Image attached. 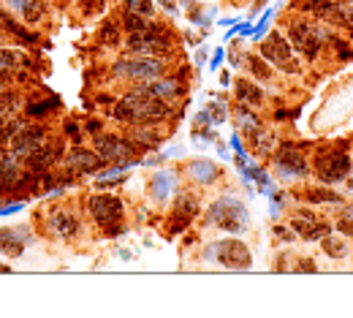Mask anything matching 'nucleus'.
Wrapping results in <instances>:
<instances>
[{
  "label": "nucleus",
  "mask_w": 353,
  "mask_h": 318,
  "mask_svg": "<svg viewBox=\"0 0 353 318\" xmlns=\"http://www.w3.org/2000/svg\"><path fill=\"white\" fill-rule=\"evenodd\" d=\"M19 180V160L14 153H0V188H8Z\"/></svg>",
  "instance_id": "6ab92c4d"
},
{
  "label": "nucleus",
  "mask_w": 353,
  "mask_h": 318,
  "mask_svg": "<svg viewBox=\"0 0 353 318\" xmlns=\"http://www.w3.org/2000/svg\"><path fill=\"white\" fill-rule=\"evenodd\" d=\"M291 229H293V234H299L302 239H321L326 237L329 232H332V223L329 221H318L310 210H302V212H296L293 215V221H291Z\"/></svg>",
  "instance_id": "9b49d317"
},
{
  "label": "nucleus",
  "mask_w": 353,
  "mask_h": 318,
  "mask_svg": "<svg viewBox=\"0 0 353 318\" xmlns=\"http://www.w3.org/2000/svg\"><path fill=\"white\" fill-rule=\"evenodd\" d=\"M307 201H329V204H340L343 196L334 193V191H326V188H310V191H307Z\"/></svg>",
  "instance_id": "b1692460"
},
{
  "label": "nucleus",
  "mask_w": 353,
  "mask_h": 318,
  "mask_svg": "<svg viewBox=\"0 0 353 318\" xmlns=\"http://www.w3.org/2000/svg\"><path fill=\"white\" fill-rule=\"evenodd\" d=\"M8 3H14V5H19V8H25L30 0H8Z\"/></svg>",
  "instance_id": "e433bc0d"
},
{
  "label": "nucleus",
  "mask_w": 353,
  "mask_h": 318,
  "mask_svg": "<svg viewBox=\"0 0 353 318\" xmlns=\"http://www.w3.org/2000/svg\"><path fill=\"white\" fill-rule=\"evenodd\" d=\"M0 272H8V269H5V267H0Z\"/></svg>",
  "instance_id": "4c0bfd02"
},
{
  "label": "nucleus",
  "mask_w": 353,
  "mask_h": 318,
  "mask_svg": "<svg viewBox=\"0 0 353 318\" xmlns=\"http://www.w3.org/2000/svg\"><path fill=\"white\" fill-rule=\"evenodd\" d=\"M55 226H58L60 234H73L76 232V221L71 215H66V212H58L55 215Z\"/></svg>",
  "instance_id": "c85d7f7f"
},
{
  "label": "nucleus",
  "mask_w": 353,
  "mask_h": 318,
  "mask_svg": "<svg viewBox=\"0 0 353 318\" xmlns=\"http://www.w3.org/2000/svg\"><path fill=\"white\" fill-rule=\"evenodd\" d=\"M141 90H147L149 95H158V98H180L185 93V84L177 80H152V82H144L139 84Z\"/></svg>",
  "instance_id": "2eb2a0df"
},
{
  "label": "nucleus",
  "mask_w": 353,
  "mask_h": 318,
  "mask_svg": "<svg viewBox=\"0 0 353 318\" xmlns=\"http://www.w3.org/2000/svg\"><path fill=\"white\" fill-rule=\"evenodd\" d=\"M160 3H163V5H166V8H169V11H171V14H174V11H177V5H174V3H171V0H160Z\"/></svg>",
  "instance_id": "c9c22d12"
},
{
  "label": "nucleus",
  "mask_w": 353,
  "mask_h": 318,
  "mask_svg": "<svg viewBox=\"0 0 353 318\" xmlns=\"http://www.w3.org/2000/svg\"><path fill=\"white\" fill-rule=\"evenodd\" d=\"M114 114L123 123H155V120H163L169 114V106H166L163 98L149 95L147 90L136 87L131 95H125L117 103V112Z\"/></svg>",
  "instance_id": "f257e3e1"
},
{
  "label": "nucleus",
  "mask_w": 353,
  "mask_h": 318,
  "mask_svg": "<svg viewBox=\"0 0 353 318\" xmlns=\"http://www.w3.org/2000/svg\"><path fill=\"white\" fill-rule=\"evenodd\" d=\"M22 245H25V239L19 237L16 229H3V232H0V250H3V253L16 256V253L22 250Z\"/></svg>",
  "instance_id": "4be33fe9"
},
{
  "label": "nucleus",
  "mask_w": 353,
  "mask_h": 318,
  "mask_svg": "<svg viewBox=\"0 0 353 318\" xmlns=\"http://www.w3.org/2000/svg\"><path fill=\"white\" fill-rule=\"evenodd\" d=\"M204 112L210 114L212 125H220V123L226 120V101H212V103H207Z\"/></svg>",
  "instance_id": "bb28decb"
},
{
  "label": "nucleus",
  "mask_w": 353,
  "mask_h": 318,
  "mask_svg": "<svg viewBox=\"0 0 353 318\" xmlns=\"http://www.w3.org/2000/svg\"><path fill=\"white\" fill-rule=\"evenodd\" d=\"M41 142H44V128H27V125H22V128H16L14 136H11V145H14V156H16V158H19V156L27 158L33 150L41 147Z\"/></svg>",
  "instance_id": "f8f14e48"
},
{
  "label": "nucleus",
  "mask_w": 353,
  "mask_h": 318,
  "mask_svg": "<svg viewBox=\"0 0 353 318\" xmlns=\"http://www.w3.org/2000/svg\"><path fill=\"white\" fill-rule=\"evenodd\" d=\"M275 166L282 180H293V177H307L310 174V163L304 158V153L293 145H282L275 156Z\"/></svg>",
  "instance_id": "1a4fd4ad"
},
{
  "label": "nucleus",
  "mask_w": 353,
  "mask_h": 318,
  "mask_svg": "<svg viewBox=\"0 0 353 318\" xmlns=\"http://www.w3.org/2000/svg\"><path fill=\"white\" fill-rule=\"evenodd\" d=\"M188 174L196 180V182H202V185H210L215 182L217 177H220V169H217V163L210 158H196L191 166H188Z\"/></svg>",
  "instance_id": "dca6fc26"
},
{
  "label": "nucleus",
  "mask_w": 353,
  "mask_h": 318,
  "mask_svg": "<svg viewBox=\"0 0 353 318\" xmlns=\"http://www.w3.org/2000/svg\"><path fill=\"white\" fill-rule=\"evenodd\" d=\"M340 234H348V237H353V215H343L340 221H337V226H334Z\"/></svg>",
  "instance_id": "2f4dec72"
},
{
  "label": "nucleus",
  "mask_w": 353,
  "mask_h": 318,
  "mask_svg": "<svg viewBox=\"0 0 353 318\" xmlns=\"http://www.w3.org/2000/svg\"><path fill=\"white\" fill-rule=\"evenodd\" d=\"M236 125H239L245 134H258L261 120H258L247 106H239V109H236Z\"/></svg>",
  "instance_id": "5701e85b"
},
{
  "label": "nucleus",
  "mask_w": 353,
  "mask_h": 318,
  "mask_svg": "<svg viewBox=\"0 0 353 318\" xmlns=\"http://www.w3.org/2000/svg\"><path fill=\"white\" fill-rule=\"evenodd\" d=\"M104 36H106L104 41H109V44H114V41H117V38H114V27H112V25H109V27H104Z\"/></svg>",
  "instance_id": "473e14b6"
},
{
  "label": "nucleus",
  "mask_w": 353,
  "mask_h": 318,
  "mask_svg": "<svg viewBox=\"0 0 353 318\" xmlns=\"http://www.w3.org/2000/svg\"><path fill=\"white\" fill-rule=\"evenodd\" d=\"M278 237H280V239H293V232H291V229H285V226H278Z\"/></svg>",
  "instance_id": "f704fd0d"
},
{
  "label": "nucleus",
  "mask_w": 353,
  "mask_h": 318,
  "mask_svg": "<svg viewBox=\"0 0 353 318\" xmlns=\"http://www.w3.org/2000/svg\"><path fill=\"white\" fill-rule=\"evenodd\" d=\"M69 169L76 174H95L98 169H104V158L98 153H90L87 147H76L69 156Z\"/></svg>",
  "instance_id": "ddd939ff"
},
{
  "label": "nucleus",
  "mask_w": 353,
  "mask_h": 318,
  "mask_svg": "<svg viewBox=\"0 0 353 318\" xmlns=\"http://www.w3.org/2000/svg\"><path fill=\"white\" fill-rule=\"evenodd\" d=\"M174 185H177V177L171 174V171H166V169H160V171H155L152 174V182H149V193L158 199V201H163L171 191H174Z\"/></svg>",
  "instance_id": "f3484780"
},
{
  "label": "nucleus",
  "mask_w": 353,
  "mask_h": 318,
  "mask_svg": "<svg viewBox=\"0 0 353 318\" xmlns=\"http://www.w3.org/2000/svg\"><path fill=\"white\" fill-rule=\"evenodd\" d=\"M125 3V11L128 14H136V16H144V19H149L152 16V0H123Z\"/></svg>",
  "instance_id": "393cba45"
},
{
  "label": "nucleus",
  "mask_w": 353,
  "mask_h": 318,
  "mask_svg": "<svg viewBox=\"0 0 353 318\" xmlns=\"http://www.w3.org/2000/svg\"><path fill=\"white\" fill-rule=\"evenodd\" d=\"M261 58L272 66H278L280 71H288V74H296L302 66L293 55V47L288 44V38H282L280 33H269L264 41H261Z\"/></svg>",
  "instance_id": "423d86ee"
},
{
  "label": "nucleus",
  "mask_w": 353,
  "mask_h": 318,
  "mask_svg": "<svg viewBox=\"0 0 353 318\" xmlns=\"http://www.w3.org/2000/svg\"><path fill=\"white\" fill-rule=\"evenodd\" d=\"M196 210H199V199L196 196H191V193H182V196H177V201H174V229L171 232H180V229H185L188 223H191V218L196 215Z\"/></svg>",
  "instance_id": "4468645a"
},
{
  "label": "nucleus",
  "mask_w": 353,
  "mask_h": 318,
  "mask_svg": "<svg viewBox=\"0 0 353 318\" xmlns=\"http://www.w3.org/2000/svg\"><path fill=\"white\" fill-rule=\"evenodd\" d=\"M236 98H239V103H247V106H253V103H261V87L258 84H253V82L247 80H239L236 82Z\"/></svg>",
  "instance_id": "412c9836"
},
{
  "label": "nucleus",
  "mask_w": 353,
  "mask_h": 318,
  "mask_svg": "<svg viewBox=\"0 0 353 318\" xmlns=\"http://www.w3.org/2000/svg\"><path fill=\"white\" fill-rule=\"evenodd\" d=\"M87 210L93 215V221H98L104 229H112L114 223L123 221V201L112 193H98L87 201Z\"/></svg>",
  "instance_id": "0eeeda50"
},
{
  "label": "nucleus",
  "mask_w": 353,
  "mask_h": 318,
  "mask_svg": "<svg viewBox=\"0 0 353 318\" xmlns=\"http://www.w3.org/2000/svg\"><path fill=\"white\" fill-rule=\"evenodd\" d=\"M16 128H19V125H11V123H5V120L0 117V145H5V142L14 136Z\"/></svg>",
  "instance_id": "7c9ffc66"
},
{
  "label": "nucleus",
  "mask_w": 353,
  "mask_h": 318,
  "mask_svg": "<svg viewBox=\"0 0 353 318\" xmlns=\"http://www.w3.org/2000/svg\"><path fill=\"white\" fill-rule=\"evenodd\" d=\"M223 63V49H215V55H212V69H217Z\"/></svg>",
  "instance_id": "72a5a7b5"
},
{
  "label": "nucleus",
  "mask_w": 353,
  "mask_h": 318,
  "mask_svg": "<svg viewBox=\"0 0 353 318\" xmlns=\"http://www.w3.org/2000/svg\"><path fill=\"white\" fill-rule=\"evenodd\" d=\"M55 158H58V147H38L27 156V166H30V171H44L55 163Z\"/></svg>",
  "instance_id": "aec40b11"
},
{
  "label": "nucleus",
  "mask_w": 353,
  "mask_h": 318,
  "mask_svg": "<svg viewBox=\"0 0 353 318\" xmlns=\"http://www.w3.org/2000/svg\"><path fill=\"white\" fill-rule=\"evenodd\" d=\"M247 63H250V71L256 74V80L269 82V77H272V71H269V66H267V60H261L258 55H253V58H247Z\"/></svg>",
  "instance_id": "a878e982"
},
{
  "label": "nucleus",
  "mask_w": 353,
  "mask_h": 318,
  "mask_svg": "<svg viewBox=\"0 0 353 318\" xmlns=\"http://www.w3.org/2000/svg\"><path fill=\"white\" fill-rule=\"evenodd\" d=\"M321 247H324V253L329 258H348V253H351L348 239L343 237V234H332V232L326 237H321Z\"/></svg>",
  "instance_id": "a211bd4d"
},
{
  "label": "nucleus",
  "mask_w": 353,
  "mask_h": 318,
  "mask_svg": "<svg viewBox=\"0 0 353 318\" xmlns=\"http://www.w3.org/2000/svg\"><path fill=\"white\" fill-rule=\"evenodd\" d=\"M207 258L223 264L226 269H250L253 264V256H250V247L242 242V239H217L207 247Z\"/></svg>",
  "instance_id": "7ed1b4c3"
},
{
  "label": "nucleus",
  "mask_w": 353,
  "mask_h": 318,
  "mask_svg": "<svg viewBox=\"0 0 353 318\" xmlns=\"http://www.w3.org/2000/svg\"><path fill=\"white\" fill-rule=\"evenodd\" d=\"M351 156L345 153V147H334V150H321L315 158V174L321 182H343L351 177Z\"/></svg>",
  "instance_id": "20e7f679"
},
{
  "label": "nucleus",
  "mask_w": 353,
  "mask_h": 318,
  "mask_svg": "<svg viewBox=\"0 0 353 318\" xmlns=\"http://www.w3.org/2000/svg\"><path fill=\"white\" fill-rule=\"evenodd\" d=\"M288 44L293 47V49H299L307 60H313L318 52H321V47H324V41H326V33L321 30V27H315L313 22H307V19H299V22H293L291 25V30H288Z\"/></svg>",
  "instance_id": "39448f33"
},
{
  "label": "nucleus",
  "mask_w": 353,
  "mask_h": 318,
  "mask_svg": "<svg viewBox=\"0 0 353 318\" xmlns=\"http://www.w3.org/2000/svg\"><path fill=\"white\" fill-rule=\"evenodd\" d=\"M207 223L217 226L220 232H228V234H239L247 229L250 223V212L242 201L236 199H217L207 212Z\"/></svg>",
  "instance_id": "f03ea898"
},
{
  "label": "nucleus",
  "mask_w": 353,
  "mask_h": 318,
  "mask_svg": "<svg viewBox=\"0 0 353 318\" xmlns=\"http://www.w3.org/2000/svg\"><path fill=\"white\" fill-rule=\"evenodd\" d=\"M0 90H3V77H0Z\"/></svg>",
  "instance_id": "58836bf2"
},
{
  "label": "nucleus",
  "mask_w": 353,
  "mask_h": 318,
  "mask_svg": "<svg viewBox=\"0 0 353 318\" xmlns=\"http://www.w3.org/2000/svg\"><path fill=\"white\" fill-rule=\"evenodd\" d=\"M348 3H353V0H348Z\"/></svg>",
  "instance_id": "ea45409f"
},
{
  "label": "nucleus",
  "mask_w": 353,
  "mask_h": 318,
  "mask_svg": "<svg viewBox=\"0 0 353 318\" xmlns=\"http://www.w3.org/2000/svg\"><path fill=\"white\" fill-rule=\"evenodd\" d=\"M95 147H98V156L109 160V163H117V166H131L134 163L136 147L131 142L120 139V136H98Z\"/></svg>",
  "instance_id": "9d476101"
},
{
  "label": "nucleus",
  "mask_w": 353,
  "mask_h": 318,
  "mask_svg": "<svg viewBox=\"0 0 353 318\" xmlns=\"http://www.w3.org/2000/svg\"><path fill=\"white\" fill-rule=\"evenodd\" d=\"M19 60H16V55L14 52H5V49H0V71H8V69H14Z\"/></svg>",
  "instance_id": "c756f323"
},
{
  "label": "nucleus",
  "mask_w": 353,
  "mask_h": 318,
  "mask_svg": "<svg viewBox=\"0 0 353 318\" xmlns=\"http://www.w3.org/2000/svg\"><path fill=\"white\" fill-rule=\"evenodd\" d=\"M125 27H128L131 33H144V30H149V22H147L144 16H136V14H128V11H125Z\"/></svg>",
  "instance_id": "cd10ccee"
},
{
  "label": "nucleus",
  "mask_w": 353,
  "mask_h": 318,
  "mask_svg": "<svg viewBox=\"0 0 353 318\" xmlns=\"http://www.w3.org/2000/svg\"><path fill=\"white\" fill-rule=\"evenodd\" d=\"M117 77H128L136 82H152L163 74V60L158 58H139V60H120L114 66Z\"/></svg>",
  "instance_id": "6e6552de"
}]
</instances>
